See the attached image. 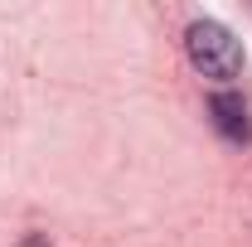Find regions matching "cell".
Here are the masks:
<instances>
[{
	"instance_id": "cell-1",
	"label": "cell",
	"mask_w": 252,
	"mask_h": 247,
	"mask_svg": "<svg viewBox=\"0 0 252 247\" xmlns=\"http://www.w3.org/2000/svg\"><path fill=\"white\" fill-rule=\"evenodd\" d=\"M185 54H189V63H194L204 78H214V83H233V78L243 73V44L223 30L219 20H194L185 30Z\"/></svg>"
},
{
	"instance_id": "cell-2",
	"label": "cell",
	"mask_w": 252,
	"mask_h": 247,
	"mask_svg": "<svg viewBox=\"0 0 252 247\" xmlns=\"http://www.w3.org/2000/svg\"><path fill=\"white\" fill-rule=\"evenodd\" d=\"M209 112H214V126H219L228 141H248V136H252V126H248V107H243V97H238V93H214Z\"/></svg>"
},
{
	"instance_id": "cell-3",
	"label": "cell",
	"mask_w": 252,
	"mask_h": 247,
	"mask_svg": "<svg viewBox=\"0 0 252 247\" xmlns=\"http://www.w3.org/2000/svg\"><path fill=\"white\" fill-rule=\"evenodd\" d=\"M20 247H49V238H44V233H30V238H25Z\"/></svg>"
}]
</instances>
